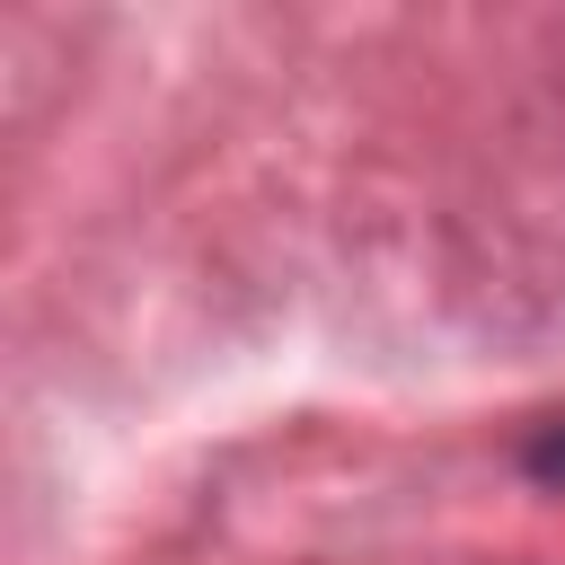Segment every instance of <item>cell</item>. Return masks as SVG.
I'll list each match as a JSON object with an SVG mask.
<instances>
[{"mask_svg":"<svg viewBox=\"0 0 565 565\" xmlns=\"http://www.w3.org/2000/svg\"><path fill=\"white\" fill-rule=\"evenodd\" d=\"M539 468H547V477H565V441H547V450H539Z\"/></svg>","mask_w":565,"mask_h":565,"instance_id":"cell-1","label":"cell"}]
</instances>
